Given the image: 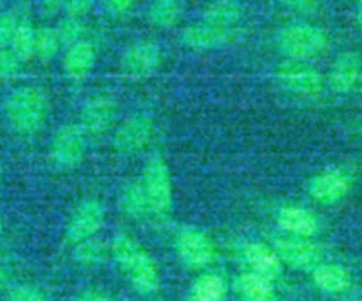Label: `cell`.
Segmentation results:
<instances>
[{
    "label": "cell",
    "mask_w": 362,
    "mask_h": 301,
    "mask_svg": "<svg viewBox=\"0 0 362 301\" xmlns=\"http://www.w3.org/2000/svg\"><path fill=\"white\" fill-rule=\"evenodd\" d=\"M4 117L8 126L20 134H33L47 122L49 100L44 90L35 86H20L4 100Z\"/></svg>",
    "instance_id": "cell-1"
},
{
    "label": "cell",
    "mask_w": 362,
    "mask_h": 301,
    "mask_svg": "<svg viewBox=\"0 0 362 301\" xmlns=\"http://www.w3.org/2000/svg\"><path fill=\"white\" fill-rule=\"evenodd\" d=\"M112 253L137 291L148 294L158 287V273L153 259L132 237L117 235L112 242Z\"/></svg>",
    "instance_id": "cell-2"
},
{
    "label": "cell",
    "mask_w": 362,
    "mask_h": 301,
    "mask_svg": "<svg viewBox=\"0 0 362 301\" xmlns=\"http://www.w3.org/2000/svg\"><path fill=\"white\" fill-rule=\"evenodd\" d=\"M141 184L144 187L151 212L156 215L168 213L173 205L171 172L167 163L160 155L151 157L146 164Z\"/></svg>",
    "instance_id": "cell-3"
},
{
    "label": "cell",
    "mask_w": 362,
    "mask_h": 301,
    "mask_svg": "<svg viewBox=\"0 0 362 301\" xmlns=\"http://www.w3.org/2000/svg\"><path fill=\"white\" fill-rule=\"evenodd\" d=\"M277 44L280 49L293 57V59H303L321 54L327 47V35L318 27L293 24L279 33Z\"/></svg>",
    "instance_id": "cell-4"
},
{
    "label": "cell",
    "mask_w": 362,
    "mask_h": 301,
    "mask_svg": "<svg viewBox=\"0 0 362 301\" xmlns=\"http://www.w3.org/2000/svg\"><path fill=\"white\" fill-rule=\"evenodd\" d=\"M154 136V123L147 114L136 113L124 119L113 134V147L120 154L144 150Z\"/></svg>",
    "instance_id": "cell-5"
},
{
    "label": "cell",
    "mask_w": 362,
    "mask_h": 301,
    "mask_svg": "<svg viewBox=\"0 0 362 301\" xmlns=\"http://www.w3.org/2000/svg\"><path fill=\"white\" fill-rule=\"evenodd\" d=\"M86 137L79 124H65L59 127L49 146L54 163L64 168L79 164L86 153Z\"/></svg>",
    "instance_id": "cell-6"
},
{
    "label": "cell",
    "mask_w": 362,
    "mask_h": 301,
    "mask_svg": "<svg viewBox=\"0 0 362 301\" xmlns=\"http://www.w3.org/2000/svg\"><path fill=\"white\" fill-rule=\"evenodd\" d=\"M117 112L116 100L106 93L93 95L86 100L81 112V129L86 136L99 137L115 123Z\"/></svg>",
    "instance_id": "cell-7"
},
{
    "label": "cell",
    "mask_w": 362,
    "mask_h": 301,
    "mask_svg": "<svg viewBox=\"0 0 362 301\" xmlns=\"http://www.w3.org/2000/svg\"><path fill=\"white\" fill-rule=\"evenodd\" d=\"M277 79L294 93L315 95L322 89L321 73L300 59H288L277 66Z\"/></svg>",
    "instance_id": "cell-8"
},
{
    "label": "cell",
    "mask_w": 362,
    "mask_h": 301,
    "mask_svg": "<svg viewBox=\"0 0 362 301\" xmlns=\"http://www.w3.org/2000/svg\"><path fill=\"white\" fill-rule=\"evenodd\" d=\"M105 211L99 201L85 199L72 212L66 225V239L71 243H81L90 239L102 226Z\"/></svg>",
    "instance_id": "cell-9"
},
{
    "label": "cell",
    "mask_w": 362,
    "mask_h": 301,
    "mask_svg": "<svg viewBox=\"0 0 362 301\" xmlns=\"http://www.w3.org/2000/svg\"><path fill=\"white\" fill-rule=\"evenodd\" d=\"M161 64V49L157 42L143 40L132 44L122 57L123 71L133 78L151 75Z\"/></svg>",
    "instance_id": "cell-10"
},
{
    "label": "cell",
    "mask_w": 362,
    "mask_h": 301,
    "mask_svg": "<svg viewBox=\"0 0 362 301\" xmlns=\"http://www.w3.org/2000/svg\"><path fill=\"white\" fill-rule=\"evenodd\" d=\"M177 253L187 266L202 267L212 261L214 246L204 232L187 228L177 237Z\"/></svg>",
    "instance_id": "cell-11"
},
{
    "label": "cell",
    "mask_w": 362,
    "mask_h": 301,
    "mask_svg": "<svg viewBox=\"0 0 362 301\" xmlns=\"http://www.w3.org/2000/svg\"><path fill=\"white\" fill-rule=\"evenodd\" d=\"M235 35L233 28H223L205 21L187 25L181 31V41L185 47L195 51L214 49L228 44Z\"/></svg>",
    "instance_id": "cell-12"
},
{
    "label": "cell",
    "mask_w": 362,
    "mask_h": 301,
    "mask_svg": "<svg viewBox=\"0 0 362 301\" xmlns=\"http://www.w3.org/2000/svg\"><path fill=\"white\" fill-rule=\"evenodd\" d=\"M274 252L279 259L296 268L317 267L321 252L317 244L305 237H286L274 243Z\"/></svg>",
    "instance_id": "cell-13"
},
{
    "label": "cell",
    "mask_w": 362,
    "mask_h": 301,
    "mask_svg": "<svg viewBox=\"0 0 362 301\" xmlns=\"http://www.w3.org/2000/svg\"><path fill=\"white\" fill-rule=\"evenodd\" d=\"M351 188L348 175L342 171H328L314 177L310 181V195L324 203H331L344 198Z\"/></svg>",
    "instance_id": "cell-14"
},
{
    "label": "cell",
    "mask_w": 362,
    "mask_h": 301,
    "mask_svg": "<svg viewBox=\"0 0 362 301\" xmlns=\"http://www.w3.org/2000/svg\"><path fill=\"white\" fill-rule=\"evenodd\" d=\"M96 61V51L90 41L82 40L68 47L64 55V71L72 81L85 79L93 69Z\"/></svg>",
    "instance_id": "cell-15"
},
{
    "label": "cell",
    "mask_w": 362,
    "mask_h": 301,
    "mask_svg": "<svg viewBox=\"0 0 362 301\" xmlns=\"http://www.w3.org/2000/svg\"><path fill=\"white\" fill-rule=\"evenodd\" d=\"M361 59L354 52H345L332 65L329 83L335 92H348L351 90L359 79L361 75Z\"/></svg>",
    "instance_id": "cell-16"
},
{
    "label": "cell",
    "mask_w": 362,
    "mask_h": 301,
    "mask_svg": "<svg viewBox=\"0 0 362 301\" xmlns=\"http://www.w3.org/2000/svg\"><path fill=\"white\" fill-rule=\"evenodd\" d=\"M245 259L253 273L269 280H273L280 274L281 260L273 249L263 243H249L245 249Z\"/></svg>",
    "instance_id": "cell-17"
},
{
    "label": "cell",
    "mask_w": 362,
    "mask_h": 301,
    "mask_svg": "<svg viewBox=\"0 0 362 301\" xmlns=\"http://www.w3.org/2000/svg\"><path fill=\"white\" fill-rule=\"evenodd\" d=\"M277 222L281 229L297 237H308L317 230V220L314 215L298 206L283 208L279 212Z\"/></svg>",
    "instance_id": "cell-18"
},
{
    "label": "cell",
    "mask_w": 362,
    "mask_h": 301,
    "mask_svg": "<svg viewBox=\"0 0 362 301\" xmlns=\"http://www.w3.org/2000/svg\"><path fill=\"white\" fill-rule=\"evenodd\" d=\"M236 290L245 301H270L273 285L269 278L257 273H242L236 280Z\"/></svg>",
    "instance_id": "cell-19"
},
{
    "label": "cell",
    "mask_w": 362,
    "mask_h": 301,
    "mask_svg": "<svg viewBox=\"0 0 362 301\" xmlns=\"http://www.w3.org/2000/svg\"><path fill=\"white\" fill-rule=\"evenodd\" d=\"M243 14V8L239 3L235 1H215L205 6L202 10V21L223 27L232 28V25L240 20Z\"/></svg>",
    "instance_id": "cell-20"
},
{
    "label": "cell",
    "mask_w": 362,
    "mask_h": 301,
    "mask_svg": "<svg viewBox=\"0 0 362 301\" xmlns=\"http://www.w3.org/2000/svg\"><path fill=\"white\" fill-rule=\"evenodd\" d=\"M314 283L324 291L341 293L349 285L346 270L337 264H318L313 270Z\"/></svg>",
    "instance_id": "cell-21"
},
{
    "label": "cell",
    "mask_w": 362,
    "mask_h": 301,
    "mask_svg": "<svg viewBox=\"0 0 362 301\" xmlns=\"http://www.w3.org/2000/svg\"><path fill=\"white\" fill-rule=\"evenodd\" d=\"M120 205L123 211L132 218H143L151 212L141 181H134L123 189Z\"/></svg>",
    "instance_id": "cell-22"
},
{
    "label": "cell",
    "mask_w": 362,
    "mask_h": 301,
    "mask_svg": "<svg viewBox=\"0 0 362 301\" xmlns=\"http://www.w3.org/2000/svg\"><path fill=\"white\" fill-rule=\"evenodd\" d=\"M35 37L37 30L27 20H20L13 41L10 44V51L18 58L20 62L30 61L35 57Z\"/></svg>",
    "instance_id": "cell-23"
},
{
    "label": "cell",
    "mask_w": 362,
    "mask_h": 301,
    "mask_svg": "<svg viewBox=\"0 0 362 301\" xmlns=\"http://www.w3.org/2000/svg\"><path fill=\"white\" fill-rule=\"evenodd\" d=\"M182 10L180 3L174 0H157L147 8L148 21L158 28H170L181 18Z\"/></svg>",
    "instance_id": "cell-24"
},
{
    "label": "cell",
    "mask_w": 362,
    "mask_h": 301,
    "mask_svg": "<svg viewBox=\"0 0 362 301\" xmlns=\"http://www.w3.org/2000/svg\"><path fill=\"white\" fill-rule=\"evenodd\" d=\"M226 285L221 276L206 273L199 276L192 285L194 301H221L225 297Z\"/></svg>",
    "instance_id": "cell-25"
},
{
    "label": "cell",
    "mask_w": 362,
    "mask_h": 301,
    "mask_svg": "<svg viewBox=\"0 0 362 301\" xmlns=\"http://www.w3.org/2000/svg\"><path fill=\"white\" fill-rule=\"evenodd\" d=\"M62 42L58 35V31L55 27H41L37 28V37H35V57L42 61H51L59 51Z\"/></svg>",
    "instance_id": "cell-26"
},
{
    "label": "cell",
    "mask_w": 362,
    "mask_h": 301,
    "mask_svg": "<svg viewBox=\"0 0 362 301\" xmlns=\"http://www.w3.org/2000/svg\"><path fill=\"white\" fill-rule=\"evenodd\" d=\"M57 31H58L62 45L71 47L83 40L82 35L85 34V25L82 23V20L65 17L61 20L59 25L57 27Z\"/></svg>",
    "instance_id": "cell-27"
},
{
    "label": "cell",
    "mask_w": 362,
    "mask_h": 301,
    "mask_svg": "<svg viewBox=\"0 0 362 301\" xmlns=\"http://www.w3.org/2000/svg\"><path fill=\"white\" fill-rule=\"evenodd\" d=\"M105 247L99 240H83L75 247V259L82 264H96L103 260Z\"/></svg>",
    "instance_id": "cell-28"
},
{
    "label": "cell",
    "mask_w": 362,
    "mask_h": 301,
    "mask_svg": "<svg viewBox=\"0 0 362 301\" xmlns=\"http://www.w3.org/2000/svg\"><path fill=\"white\" fill-rule=\"evenodd\" d=\"M18 23L20 20L13 11L0 14V49H4L7 45L11 44Z\"/></svg>",
    "instance_id": "cell-29"
},
{
    "label": "cell",
    "mask_w": 362,
    "mask_h": 301,
    "mask_svg": "<svg viewBox=\"0 0 362 301\" xmlns=\"http://www.w3.org/2000/svg\"><path fill=\"white\" fill-rule=\"evenodd\" d=\"M93 3L89 0H69L64 3L65 17L82 20L92 10Z\"/></svg>",
    "instance_id": "cell-30"
},
{
    "label": "cell",
    "mask_w": 362,
    "mask_h": 301,
    "mask_svg": "<svg viewBox=\"0 0 362 301\" xmlns=\"http://www.w3.org/2000/svg\"><path fill=\"white\" fill-rule=\"evenodd\" d=\"M20 65L18 58L7 48L0 49V79L8 78L17 72Z\"/></svg>",
    "instance_id": "cell-31"
},
{
    "label": "cell",
    "mask_w": 362,
    "mask_h": 301,
    "mask_svg": "<svg viewBox=\"0 0 362 301\" xmlns=\"http://www.w3.org/2000/svg\"><path fill=\"white\" fill-rule=\"evenodd\" d=\"M8 301H45V298L37 288L31 285H20L10 293Z\"/></svg>",
    "instance_id": "cell-32"
},
{
    "label": "cell",
    "mask_w": 362,
    "mask_h": 301,
    "mask_svg": "<svg viewBox=\"0 0 362 301\" xmlns=\"http://www.w3.org/2000/svg\"><path fill=\"white\" fill-rule=\"evenodd\" d=\"M133 6L134 4L129 0H109V1L103 3V7H105L106 13H109L112 16H116V17H120V16H124V14L130 13Z\"/></svg>",
    "instance_id": "cell-33"
},
{
    "label": "cell",
    "mask_w": 362,
    "mask_h": 301,
    "mask_svg": "<svg viewBox=\"0 0 362 301\" xmlns=\"http://www.w3.org/2000/svg\"><path fill=\"white\" fill-rule=\"evenodd\" d=\"M59 11H64V1H55V0H47L41 3V13L47 17H54Z\"/></svg>",
    "instance_id": "cell-34"
},
{
    "label": "cell",
    "mask_w": 362,
    "mask_h": 301,
    "mask_svg": "<svg viewBox=\"0 0 362 301\" xmlns=\"http://www.w3.org/2000/svg\"><path fill=\"white\" fill-rule=\"evenodd\" d=\"M76 301H112L110 297L99 290H88V291H83L78 298Z\"/></svg>",
    "instance_id": "cell-35"
},
{
    "label": "cell",
    "mask_w": 362,
    "mask_h": 301,
    "mask_svg": "<svg viewBox=\"0 0 362 301\" xmlns=\"http://www.w3.org/2000/svg\"><path fill=\"white\" fill-rule=\"evenodd\" d=\"M288 4L293 8L300 10L301 13H308V11H311V10H314L317 7V4L313 3V1H294V3H288Z\"/></svg>",
    "instance_id": "cell-36"
},
{
    "label": "cell",
    "mask_w": 362,
    "mask_h": 301,
    "mask_svg": "<svg viewBox=\"0 0 362 301\" xmlns=\"http://www.w3.org/2000/svg\"><path fill=\"white\" fill-rule=\"evenodd\" d=\"M356 20H358V23H359V25H361V28H362V1H361V3H359V6H358Z\"/></svg>",
    "instance_id": "cell-37"
},
{
    "label": "cell",
    "mask_w": 362,
    "mask_h": 301,
    "mask_svg": "<svg viewBox=\"0 0 362 301\" xmlns=\"http://www.w3.org/2000/svg\"><path fill=\"white\" fill-rule=\"evenodd\" d=\"M3 280H4V274H3V271L0 270V285L3 284Z\"/></svg>",
    "instance_id": "cell-38"
},
{
    "label": "cell",
    "mask_w": 362,
    "mask_h": 301,
    "mask_svg": "<svg viewBox=\"0 0 362 301\" xmlns=\"http://www.w3.org/2000/svg\"><path fill=\"white\" fill-rule=\"evenodd\" d=\"M0 177H1V163H0Z\"/></svg>",
    "instance_id": "cell-39"
},
{
    "label": "cell",
    "mask_w": 362,
    "mask_h": 301,
    "mask_svg": "<svg viewBox=\"0 0 362 301\" xmlns=\"http://www.w3.org/2000/svg\"><path fill=\"white\" fill-rule=\"evenodd\" d=\"M0 232H1V223H0Z\"/></svg>",
    "instance_id": "cell-40"
}]
</instances>
